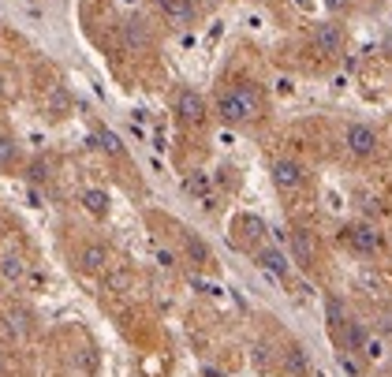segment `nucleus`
Masks as SVG:
<instances>
[{
    "instance_id": "obj_11",
    "label": "nucleus",
    "mask_w": 392,
    "mask_h": 377,
    "mask_svg": "<svg viewBox=\"0 0 392 377\" xmlns=\"http://www.w3.org/2000/svg\"><path fill=\"white\" fill-rule=\"evenodd\" d=\"M325 321H329V333H333V340L344 333V325L351 321V314H348V306L336 299V295H329V299H325Z\"/></svg>"
},
{
    "instance_id": "obj_1",
    "label": "nucleus",
    "mask_w": 392,
    "mask_h": 377,
    "mask_svg": "<svg viewBox=\"0 0 392 377\" xmlns=\"http://www.w3.org/2000/svg\"><path fill=\"white\" fill-rule=\"evenodd\" d=\"M217 116H221L224 124H232V127L251 124V120L258 116V97H254V90H251V86L224 90V94L217 97Z\"/></svg>"
},
{
    "instance_id": "obj_26",
    "label": "nucleus",
    "mask_w": 392,
    "mask_h": 377,
    "mask_svg": "<svg viewBox=\"0 0 392 377\" xmlns=\"http://www.w3.org/2000/svg\"><path fill=\"white\" fill-rule=\"evenodd\" d=\"M8 373V363H4V351H0V377H4Z\"/></svg>"
},
{
    "instance_id": "obj_8",
    "label": "nucleus",
    "mask_w": 392,
    "mask_h": 377,
    "mask_svg": "<svg viewBox=\"0 0 392 377\" xmlns=\"http://www.w3.org/2000/svg\"><path fill=\"white\" fill-rule=\"evenodd\" d=\"M273 184L281 191H299L306 184V169L299 165V161H276L273 165Z\"/></svg>"
},
{
    "instance_id": "obj_16",
    "label": "nucleus",
    "mask_w": 392,
    "mask_h": 377,
    "mask_svg": "<svg viewBox=\"0 0 392 377\" xmlns=\"http://www.w3.org/2000/svg\"><path fill=\"white\" fill-rule=\"evenodd\" d=\"M0 273H4L8 281H19V276L26 273V261H23V254L4 251V254H0Z\"/></svg>"
},
{
    "instance_id": "obj_24",
    "label": "nucleus",
    "mask_w": 392,
    "mask_h": 377,
    "mask_svg": "<svg viewBox=\"0 0 392 377\" xmlns=\"http://www.w3.org/2000/svg\"><path fill=\"white\" fill-rule=\"evenodd\" d=\"M30 179H45V165H41V161H38L34 169H30Z\"/></svg>"
},
{
    "instance_id": "obj_3",
    "label": "nucleus",
    "mask_w": 392,
    "mask_h": 377,
    "mask_svg": "<svg viewBox=\"0 0 392 377\" xmlns=\"http://www.w3.org/2000/svg\"><path fill=\"white\" fill-rule=\"evenodd\" d=\"M310 45L325 56H336L340 49H344V26L340 23H318L314 34H310Z\"/></svg>"
},
{
    "instance_id": "obj_5",
    "label": "nucleus",
    "mask_w": 392,
    "mask_h": 377,
    "mask_svg": "<svg viewBox=\"0 0 392 377\" xmlns=\"http://www.w3.org/2000/svg\"><path fill=\"white\" fill-rule=\"evenodd\" d=\"M176 116L184 124H202L206 120V101L198 90H179L176 94Z\"/></svg>"
},
{
    "instance_id": "obj_20",
    "label": "nucleus",
    "mask_w": 392,
    "mask_h": 377,
    "mask_svg": "<svg viewBox=\"0 0 392 377\" xmlns=\"http://www.w3.org/2000/svg\"><path fill=\"white\" fill-rule=\"evenodd\" d=\"M284 370L296 373V377H306V355H303V348H288L284 351Z\"/></svg>"
},
{
    "instance_id": "obj_21",
    "label": "nucleus",
    "mask_w": 392,
    "mask_h": 377,
    "mask_svg": "<svg viewBox=\"0 0 392 377\" xmlns=\"http://www.w3.org/2000/svg\"><path fill=\"white\" fill-rule=\"evenodd\" d=\"M94 142L101 146L105 154H112V157H120V154H124V142H120L116 135H112V131H105V127H101V131H97V135H94Z\"/></svg>"
},
{
    "instance_id": "obj_15",
    "label": "nucleus",
    "mask_w": 392,
    "mask_h": 377,
    "mask_svg": "<svg viewBox=\"0 0 392 377\" xmlns=\"http://www.w3.org/2000/svg\"><path fill=\"white\" fill-rule=\"evenodd\" d=\"M4 336H8L11 343L26 340V336H30V318H26V314H8V318H4Z\"/></svg>"
},
{
    "instance_id": "obj_22",
    "label": "nucleus",
    "mask_w": 392,
    "mask_h": 377,
    "mask_svg": "<svg viewBox=\"0 0 392 377\" xmlns=\"http://www.w3.org/2000/svg\"><path fill=\"white\" fill-rule=\"evenodd\" d=\"M187 251H191V258L198 261V266H206V261H209V251L202 247V239H194V236H187Z\"/></svg>"
},
{
    "instance_id": "obj_19",
    "label": "nucleus",
    "mask_w": 392,
    "mask_h": 377,
    "mask_svg": "<svg viewBox=\"0 0 392 377\" xmlns=\"http://www.w3.org/2000/svg\"><path fill=\"white\" fill-rule=\"evenodd\" d=\"M124 38H127V45H131V49H142L146 41H150V34H146L142 19H127V26H124Z\"/></svg>"
},
{
    "instance_id": "obj_17",
    "label": "nucleus",
    "mask_w": 392,
    "mask_h": 377,
    "mask_svg": "<svg viewBox=\"0 0 392 377\" xmlns=\"http://www.w3.org/2000/svg\"><path fill=\"white\" fill-rule=\"evenodd\" d=\"M15 157H19V146H15L8 131H0V172H8L15 165Z\"/></svg>"
},
{
    "instance_id": "obj_14",
    "label": "nucleus",
    "mask_w": 392,
    "mask_h": 377,
    "mask_svg": "<svg viewBox=\"0 0 392 377\" xmlns=\"http://www.w3.org/2000/svg\"><path fill=\"white\" fill-rule=\"evenodd\" d=\"M83 209L90 213V217L105 221V217H109V194H105V191H97V187L83 191Z\"/></svg>"
},
{
    "instance_id": "obj_13",
    "label": "nucleus",
    "mask_w": 392,
    "mask_h": 377,
    "mask_svg": "<svg viewBox=\"0 0 392 377\" xmlns=\"http://www.w3.org/2000/svg\"><path fill=\"white\" fill-rule=\"evenodd\" d=\"M157 8L165 11L176 26H187L194 19V4H191V0H157Z\"/></svg>"
},
{
    "instance_id": "obj_25",
    "label": "nucleus",
    "mask_w": 392,
    "mask_h": 377,
    "mask_svg": "<svg viewBox=\"0 0 392 377\" xmlns=\"http://www.w3.org/2000/svg\"><path fill=\"white\" fill-rule=\"evenodd\" d=\"M4 94H8V79L0 75V101H4Z\"/></svg>"
},
{
    "instance_id": "obj_9",
    "label": "nucleus",
    "mask_w": 392,
    "mask_h": 377,
    "mask_svg": "<svg viewBox=\"0 0 392 377\" xmlns=\"http://www.w3.org/2000/svg\"><path fill=\"white\" fill-rule=\"evenodd\" d=\"M79 269H83L86 276H97L109 269V247L105 243H86L83 251H79Z\"/></svg>"
},
{
    "instance_id": "obj_12",
    "label": "nucleus",
    "mask_w": 392,
    "mask_h": 377,
    "mask_svg": "<svg viewBox=\"0 0 392 377\" xmlns=\"http://www.w3.org/2000/svg\"><path fill=\"white\" fill-rule=\"evenodd\" d=\"M184 191L194 194V198H202V206H213V194H209V176L202 169H191L184 176Z\"/></svg>"
},
{
    "instance_id": "obj_4",
    "label": "nucleus",
    "mask_w": 392,
    "mask_h": 377,
    "mask_svg": "<svg viewBox=\"0 0 392 377\" xmlns=\"http://www.w3.org/2000/svg\"><path fill=\"white\" fill-rule=\"evenodd\" d=\"M348 243H351V251L355 254H381V232L378 228H370V224H351L348 228Z\"/></svg>"
},
{
    "instance_id": "obj_6",
    "label": "nucleus",
    "mask_w": 392,
    "mask_h": 377,
    "mask_svg": "<svg viewBox=\"0 0 392 377\" xmlns=\"http://www.w3.org/2000/svg\"><path fill=\"white\" fill-rule=\"evenodd\" d=\"M254 261H258V269H261V273L276 276V281H288V276H291V261H288V254H284V251H276V247H261V251L254 254Z\"/></svg>"
},
{
    "instance_id": "obj_2",
    "label": "nucleus",
    "mask_w": 392,
    "mask_h": 377,
    "mask_svg": "<svg viewBox=\"0 0 392 377\" xmlns=\"http://www.w3.org/2000/svg\"><path fill=\"white\" fill-rule=\"evenodd\" d=\"M344 146H348V154H351V157L366 161V157L378 154V131L366 127V124H351V127L344 131Z\"/></svg>"
},
{
    "instance_id": "obj_18",
    "label": "nucleus",
    "mask_w": 392,
    "mask_h": 377,
    "mask_svg": "<svg viewBox=\"0 0 392 377\" xmlns=\"http://www.w3.org/2000/svg\"><path fill=\"white\" fill-rule=\"evenodd\" d=\"M49 112H53L56 120H60V116H68V112H71V94L64 90V86H56L53 94H49Z\"/></svg>"
},
{
    "instance_id": "obj_7",
    "label": "nucleus",
    "mask_w": 392,
    "mask_h": 377,
    "mask_svg": "<svg viewBox=\"0 0 392 377\" xmlns=\"http://www.w3.org/2000/svg\"><path fill=\"white\" fill-rule=\"evenodd\" d=\"M336 348H340V351H344V355H363V351L370 348V336H366V325L351 318V321L344 325V333H340V336H336Z\"/></svg>"
},
{
    "instance_id": "obj_10",
    "label": "nucleus",
    "mask_w": 392,
    "mask_h": 377,
    "mask_svg": "<svg viewBox=\"0 0 392 377\" xmlns=\"http://www.w3.org/2000/svg\"><path fill=\"white\" fill-rule=\"evenodd\" d=\"M291 254H296L299 266H310V261H314L318 243H314V236H310L306 228H296V232H291Z\"/></svg>"
},
{
    "instance_id": "obj_23",
    "label": "nucleus",
    "mask_w": 392,
    "mask_h": 377,
    "mask_svg": "<svg viewBox=\"0 0 392 377\" xmlns=\"http://www.w3.org/2000/svg\"><path fill=\"white\" fill-rule=\"evenodd\" d=\"M325 8L329 11H348V0H325Z\"/></svg>"
}]
</instances>
